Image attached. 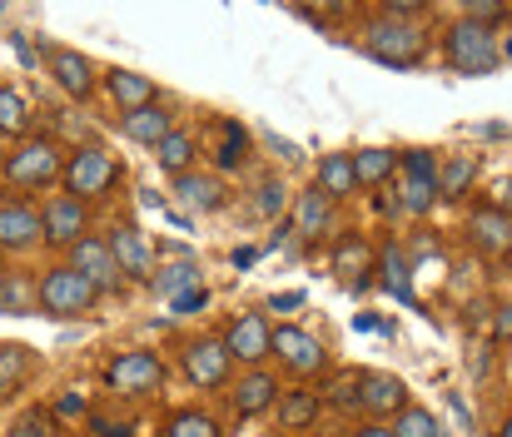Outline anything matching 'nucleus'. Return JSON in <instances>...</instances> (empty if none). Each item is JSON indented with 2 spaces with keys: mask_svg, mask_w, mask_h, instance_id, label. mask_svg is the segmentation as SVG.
<instances>
[{
  "mask_svg": "<svg viewBox=\"0 0 512 437\" xmlns=\"http://www.w3.org/2000/svg\"><path fill=\"white\" fill-rule=\"evenodd\" d=\"M274 353H279V363H284L294 378H314V373H324V368H329V353H324V343H319L314 333L294 328V323L274 328Z\"/></svg>",
  "mask_w": 512,
  "mask_h": 437,
  "instance_id": "obj_8",
  "label": "nucleus"
},
{
  "mask_svg": "<svg viewBox=\"0 0 512 437\" xmlns=\"http://www.w3.org/2000/svg\"><path fill=\"white\" fill-rule=\"evenodd\" d=\"M373 249L358 239V234H343L339 244H334V274H339L348 289H363L368 279H373Z\"/></svg>",
  "mask_w": 512,
  "mask_h": 437,
  "instance_id": "obj_20",
  "label": "nucleus"
},
{
  "mask_svg": "<svg viewBox=\"0 0 512 437\" xmlns=\"http://www.w3.org/2000/svg\"><path fill=\"white\" fill-rule=\"evenodd\" d=\"M468 229H473V244L483 254H508L512 249V214H503L498 204H478Z\"/></svg>",
  "mask_w": 512,
  "mask_h": 437,
  "instance_id": "obj_18",
  "label": "nucleus"
},
{
  "mask_svg": "<svg viewBox=\"0 0 512 437\" xmlns=\"http://www.w3.org/2000/svg\"><path fill=\"white\" fill-rule=\"evenodd\" d=\"M224 353L229 363H244V368H259L269 353H274V328L259 318V313H239L229 328H224Z\"/></svg>",
  "mask_w": 512,
  "mask_h": 437,
  "instance_id": "obj_7",
  "label": "nucleus"
},
{
  "mask_svg": "<svg viewBox=\"0 0 512 437\" xmlns=\"http://www.w3.org/2000/svg\"><path fill=\"white\" fill-rule=\"evenodd\" d=\"M155 164L165 169V174H189V164H194V135L189 130H170L160 145H155Z\"/></svg>",
  "mask_w": 512,
  "mask_h": 437,
  "instance_id": "obj_28",
  "label": "nucleus"
},
{
  "mask_svg": "<svg viewBox=\"0 0 512 437\" xmlns=\"http://www.w3.org/2000/svg\"><path fill=\"white\" fill-rule=\"evenodd\" d=\"M174 194H179V204H184V209H194V214H219V209L229 204L224 184H219L214 174H194V169L174 179Z\"/></svg>",
  "mask_w": 512,
  "mask_h": 437,
  "instance_id": "obj_19",
  "label": "nucleus"
},
{
  "mask_svg": "<svg viewBox=\"0 0 512 437\" xmlns=\"http://www.w3.org/2000/svg\"><path fill=\"white\" fill-rule=\"evenodd\" d=\"M30 373V348L25 343H0V393L20 388Z\"/></svg>",
  "mask_w": 512,
  "mask_h": 437,
  "instance_id": "obj_31",
  "label": "nucleus"
},
{
  "mask_svg": "<svg viewBox=\"0 0 512 437\" xmlns=\"http://www.w3.org/2000/svg\"><path fill=\"white\" fill-rule=\"evenodd\" d=\"M329 219H334V199H329L319 184H309V189L299 194V209H294L299 234H319V229H329Z\"/></svg>",
  "mask_w": 512,
  "mask_h": 437,
  "instance_id": "obj_24",
  "label": "nucleus"
},
{
  "mask_svg": "<svg viewBox=\"0 0 512 437\" xmlns=\"http://www.w3.org/2000/svg\"><path fill=\"white\" fill-rule=\"evenodd\" d=\"M358 408L373 418H398L408 408V388L393 373H358Z\"/></svg>",
  "mask_w": 512,
  "mask_h": 437,
  "instance_id": "obj_13",
  "label": "nucleus"
},
{
  "mask_svg": "<svg viewBox=\"0 0 512 437\" xmlns=\"http://www.w3.org/2000/svg\"><path fill=\"white\" fill-rule=\"evenodd\" d=\"M353 437H393V433H388L383 423H363V428H358V433H353Z\"/></svg>",
  "mask_w": 512,
  "mask_h": 437,
  "instance_id": "obj_44",
  "label": "nucleus"
},
{
  "mask_svg": "<svg viewBox=\"0 0 512 437\" xmlns=\"http://www.w3.org/2000/svg\"><path fill=\"white\" fill-rule=\"evenodd\" d=\"M45 239L40 229V214L30 204H0V249L5 254H25Z\"/></svg>",
  "mask_w": 512,
  "mask_h": 437,
  "instance_id": "obj_15",
  "label": "nucleus"
},
{
  "mask_svg": "<svg viewBox=\"0 0 512 437\" xmlns=\"http://www.w3.org/2000/svg\"><path fill=\"white\" fill-rule=\"evenodd\" d=\"M279 209H284V184H279V179H264V184H259V199H254V214H259V219H274Z\"/></svg>",
  "mask_w": 512,
  "mask_h": 437,
  "instance_id": "obj_38",
  "label": "nucleus"
},
{
  "mask_svg": "<svg viewBox=\"0 0 512 437\" xmlns=\"http://www.w3.org/2000/svg\"><path fill=\"white\" fill-rule=\"evenodd\" d=\"M10 437H55V413H45V408H30L20 423H15V433Z\"/></svg>",
  "mask_w": 512,
  "mask_h": 437,
  "instance_id": "obj_37",
  "label": "nucleus"
},
{
  "mask_svg": "<svg viewBox=\"0 0 512 437\" xmlns=\"http://www.w3.org/2000/svg\"><path fill=\"white\" fill-rule=\"evenodd\" d=\"M229 353H224V343L219 338H194L189 348H184V373H189V383L194 388H224L229 383Z\"/></svg>",
  "mask_w": 512,
  "mask_h": 437,
  "instance_id": "obj_12",
  "label": "nucleus"
},
{
  "mask_svg": "<svg viewBox=\"0 0 512 437\" xmlns=\"http://www.w3.org/2000/svg\"><path fill=\"white\" fill-rule=\"evenodd\" d=\"M334 403L339 408H358V378H339L334 383Z\"/></svg>",
  "mask_w": 512,
  "mask_h": 437,
  "instance_id": "obj_41",
  "label": "nucleus"
},
{
  "mask_svg": "<svg viewBox=\"0 0 512 437\" xmlns=\"http://www.w3.org/2000/svg\"><path fill=\"white\" fill-rule=\"evenodd\" d=\"M85 224H90V214H85V204L80 199H70V194H55L45 209H40V229H45V244H60V249H75L80 239H85Z\"/></svg>",
  "mask_w": 512,
  "mask_h": 437,
  "instance_id": "obj_10",
  "label": "nucleus"
},
{
  "mask_svg": "<svg viewBox=\"0 0 512 437\" xmlns=\"http://www.w3.org/2000/svg\"><path fill=\"white\" fill-rule=\"evenodd\" d=\"M155 289L165 293V298H179V293L199 289V269H194V264H174V269H160Z\"/></svg>",
  "mask_w": 512,
  "mask_h": 437,
  "instance_id": "obj_35",
  "label": "nucleus"
},
{
  "mask_svg": "<svg viewBox=\"0 0 512 437\" xmlns=\"http://www.w3.org/2000/svg\"><path fill=\"white\" fill-rule=\"evenodd\" d=\"M314 184H319L334 204H339V199H348V194L358 189V179H353V159H348V154H324V159H319Z\"/></svg>",
  "mask_w": 512,
  "mask_h": 437,
  "instance_id": "obj_23",
  "label": "nucleus"
},
{
  "mask_svg": "<svg viewBox=\"0 0 512 437\" xmlns=\"http://www.w3.org/2000/svg\"><path fill=\"white\" fill-rule=\"evenodd\" d=\"M473 179H478V164H473L468 154L443 159V164H438V199H463V194L473 189Z\"/></svg>",
  "mask_w": 512,
  "mask_h": 437,
  "instance_id": "obj_27",
  "label": "nucleus"
},
{
  "mask_svg": "<svg viewBox=\"0 0 512 437\" xmlns=\"http://www.w3.org/2000/svg\"><path fill=\"white\" fill-rule=\"evenodd\" d=\"M204 303H209V293L204 289H189V293H179V298H170L174 313H194V308H204Z\"/></svg>",
  "mask_w": 512,
  "mask_h": 437,
  "instance_id": "obj_40",
  "label": "nucleus"
},
{
  "mask_svg": "<svg viewBox=\"0 0 512 437\" xmlns=\"http://www.w3.org/2000/svg\"><path fill=\"white\" fill-rule=\"evenodd\" d=\"M105 244H110V259H115L120 279H155V249L135 224H115Z\"/></svg>",
  "mask_w": 512,
  "mask_h": 437,
  "instance_id": "obj_9",
  "label": "nucleus"
},
{
  "mask_svg": "<svg viewBox=\"0 0 512 437\" xmlns=\"http://www.w3.org/2000/svg\"><path fill=\"white\" fill-rule=\"evenodd\" d=\"M60 174H65V154L50 135H30L15 145V154H5V179L15 189H50L60 184Z\"/></svg>",
  "mask_w": 512,
  "mask_h": 437,
  "instance_id": "obj_3",
  "label": "nucleus"
},
{
  "mask_svg": "<svg viewBox=\"0 0 512 437\" xmlns=\"http://www.w3.org/2000/svg\"><path fill=\"white\" fill-rule=\"evenodd\" d=\"M174 130V115L155 100V105H140V110H130V115H120V135L130 140V145H160L165 135Z\"/></svg>",
  "mask_w": 512,
  "mask_h": 437,
  "instance_id": "obj_16",
  "label": "nucleus"
},
{
  "mask_svg": "<svg viewBox=\"0 0 512 437\" xmlns=\"http://www.w3.org/2000/svg\"><path fill=\"white\" fill-rule=\"evenodd\" d=\"M60 184H65L70 199L90 204V199H105V194L120 184V164H115V154L85 145V149H75V154H65V174H60Z\"/></svg>",
  "mask_w": 512,
  "mask_h": 437,
  "instance_id": "obj_4",
  "label": "nucleus"
},
{
  "mask_svg": "<svg viewBox=\"0 0 512 437\" xmlns=\"http://www.w3.org/2000/svg\"><path fill=\"white\" fill-rule=\"evenodd\" d=\"M0 313H15V318L35 313V284L20 274H0Z\"/></svg>",
  "mask_w": 512,
  "mask_h": 437,
  "instance_id": "obj_30",
  "label": "nucleus"
},
{
  "mask_svg": "<svg viewBox=\"0 0 512 437\" xmlns=\"http://www.w3.org/2000/svg\"><path fill=\"white\" fill-rule=\"evenodd\" d=\"M498 437H512V413L503 418V428H498Z\"/></svg>",
  "mask_w": 512,
  "mask_h": 437,
  "instance_id": "obj_45",
  "label": "nucleus"
},
{
  "mask_svg": "<svg viewBox=\"0 0 512 437\" xmlns=\"http://www.w3.org/2000/svg\"><path fill=\"white\" fill-rule=\"evenodd\" d=\"M348 159H353V179H358L363 189H378V184L398 169V154H393V149H378V145L358 149V154H348Z\"/></svg>",
  "mask_w": 512,
  "mask_h": 437,
  "instance_id": "obj_26",
  "label": "nucleus"
},
{
  "mask_svg": "<svg viewBox=\"0 0 512 437\" xmlns=\"http://www.w3.org/2000/svg\"><path fill=\"white\" fill-rule=\"evenodd\" d=\"M393 437H443V423L428 413V408H403L398 418H393Z\"/></svg>",
  "mask_w": 512,
  "mask_h": 437,
  "instance_id": "obj_33",
  "label": "nucleus"
},
{
  "mask_svg": "<svg viewBox=\"0 0 512 437\" xmlns=\"http://www.w3.org/2000/svg\"><path fill=\"white\" fill-rule=\"evenodd\" d=\"M105 90L120 105V115H130L140 105H155V80L150 75H135V70H110L105 75Z\"/></svg>",
  "mask_w": 512,
  "mask_h": 437,
  "instance_id": "obj_21",
  "label": "nucleus"
},
{
  "mask_svg": "<svg viewBox=\"0 0 512 437\" xmlns=\"http://www.w3.org/2000/svg\"><path fill=\"white\" fill-rule=\"evenodd\" d=\"M30 100L15 85H0V140H30Z\"/></svg>",
  "mask_w": 512,
  "mask_h": 437,
  "instance_id": "obj_22",
  "label": "nucleus"
},
{
  "mask_svg": "<svg viewBox=\"0 0 512 437\" xmlns=\"http://www.w3.org/2000/svg\"><path fill=\"white\" fill-rule=\"evenodd\" d=\"M443 55H448V65H453L458 75H493L498 60H503L493 30H483V25H473V20H458V25L443 35Z\"/></svg>",
  "mask_w": 512,
  "mask_h": 437,
  "instance_id": "obj_6",
  "label": "nucleus"
},
{
  "mask_svg": "<svg viewBox=\"0 0 512 437\" xmlns=\"http://www.w3.org/2000/svg\"><path fill=\"white\" fill-rule=\"evenodd\" d=\"M165 437H219V423L209 413H199V408H184V413H174L165 423Z\"/></svg>",
  "mask_w": 512,
  "mask_h": 437,
  "instance_id": "obj_34",
  "label": "nucleus"
},
{
  "mask_svg": "<svg viewBox=\"0 0 512 437\" xmlns=\"http://www.w3.org/2000/svg\"><path fill=\"white\" fill-rule=\"evenodd\" d=\"M229 403H234V413H239V418H259V413H269V408L279 403V378L254 368L249 378H239V383H234Z\"/></svg>",
  "mask_w": 512,
  "mask_h": 437,
  "instance_id": "obj_17",
  "label": "nucleus"
},
{
  "mask_svg": "<svg viewBox=\"0 0 512 437\" xmlns=\"http://www.w3.org/2000/svg\"><path fill=\"white\" fill-rule=\"evenodd\" d=\"M50 80H55L70 100H90L95 85H100V80H95V60L80 55V50H65V45L50 50Z\"/></svg>",
  "mask_w": 512,
  "mask_h": 437,
  "instance_id": "obj_14",
  "label": "nucleus"
},
{
  "mask_svg": "<svg viewBox=\"0 0 512 437\" xmlns=\"http://www.w3.org/2000/svg\"><path fill=\"white\" fill-rule=\"evenodd\" d=\"M433 204H438V184L433 179H408L403 184V209L408 214H428Z\"/></svg>",
  "mask_w": 512,
  "mask_h": 437,
  "instance_id": "obj_36",
  "label": "nucleus"
},
{
  "mask_svg": "<svg viewBox=\"0 0 512 437\" xmlns=\"http://www.w3.org/2000/svg\"><path fill=\"white\" fill-rule=\"evenodd\" d=\"M403 169H408V179H433V184H438V164H433L428 149H408V154H403Z\"/></svg>",
  "mask_w": 512,
  "mask_h": 437,
  "instance_id": "obj_39",
  "label": "nucleus"
},
{
  "mask_svg": "<svg viewBox=\"0 0 512 437\" xmlns=\"http://www.w3.org/2000/svg\"><path fill=\"white\" fill-rule=\"evenodd\" d=\"M70 269L90 284L95 293H115L120 289V269H115V259H110V244L105 239H80L75 249H70Z\"/></svg>",
  "mask_w": 512,
  "mask_h": 437,
  "instance_id": "obj_11",
  "label": "nucleus"
},
{
  "mask_svg": "<svg viewBox=\"0 0 512 437\" xmlns=\"http://www.w3.org/2000/svg\"><path fill=\"white\" fill-rule=\"evenodd\" d=\"M90 428H95V433H100V437H130V428H125V423H105L100 413L90 418Z\"/></svg>",
  "mask_w": 512,
  "mask_h": 437,
  "instance_id": "obj_43",
  "label": "nucleus"
},
{
  "mask_svg": "<svg viewBox=\"0 0 512 437\" xmlns=\"http://www.w3.org/2000/svg\"><path fill=\"white\" fill-rule=\"evenodd\" d=\"M219 169H239L249 159V130L234 125V120H219Z\"/></svg>",
  "mask_w": 512,
  "mask_h": 437,
  "instance_id": "obj_29",
  "label": "nucleus"
},
{
  "mask_svg": "<svg viewBox=\"0 0 512 437\" xmlns=\"http://www.w3.org/2000/svg\"><path fill=\"white\" fill-rule=\"evenodd\" d=\"M368 55L378 60V65H393V70H413L423 55H428V30L423 25H413L408 15H378L373 25H368Z\"/></svg>",
  "mask_w": 512,
  "mask_h": 437,
  "instance_id": "obj_1",
  "label": "nucleus"
},
{
  "mask_svg": "<svg viewBox=\"0 0 512 437\" xmlns=\"http://www.w3.org/2000/svg\"><path fill=\"white\" fill-rule=\"evenodd\" d=\"M100 303V293L90 289L70 264H55V269H45L40 274V284H35V308L45 313V318H85L90 308Z\"/></svg>",
  "mask_w": 512,
  "mask_h": 437,
  "instance_id": "obj_2",
  "label": "nucleus"
},
{
  "mask_svg": "<svg viewBox=\"0 0 512 437\" xmlns=\"http://www.w3.org/2000/svg\"><path fill=\"white\" fill-rule=\"evenodd\" d=\"M493 338H498V343H512V303L498 308V318H493Z\"/></svg>",
  "mask_w": 512,
  "mask_h": 437,
  "instance_id": "obj_42",
  "label": "nucleus"
},
{
  "mask_svg": "<svg viewBox=\"0 0 512 437\" xmlns=\"http://www.w3.org/2000/svg\"><path fill=\"white\" fill-rule=\"evenodd\" d=\"M373 274H383L378 284L393 293V298H403V303H413V269H408V259L398 254V244H388L383 254H378V269Z\"/></svg>",
  "mask_w": 512,
  "mask_h": 437,
  "instance_id": "obj_25",
  "label": "nucleus"
},
{
  "mask_svg": "<svg viewBox=\"0 0 512 437\" xmlns=\"http://www.w3.org/2000/svg\"><path fill=\"white\" fill-rule=\"evenodd\" d=\"M105 388H110L115 398H150V393L165 388V358H160V353H145V348L115 353V358L105 363Z\"/></svg>",
  "mask_w": 512,
  "mask_h": 437,
  "instance_id": "obj_5",
  "label": "nucleus"
},
{
  "mask_svg": "<svg viewBox=\"0 0 512 437\" xmlns=\"http://www.w3.org/2000/svg\"><path fill=\"white\" fill-rule=\"evenodd\" d=\"M314 418H319V393H289V398L279 403V423L294 428V433L309 428Z\"/></svg>",
  "mask_w": 512,
  "mask_h": 437,
  "instance_id": "obj_32",
  "label": "nucleus"
}]
</instances>
